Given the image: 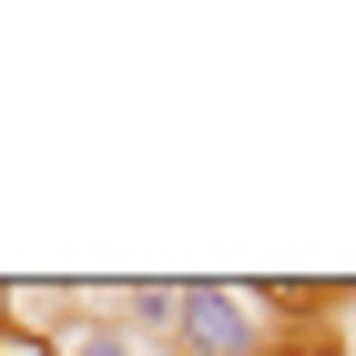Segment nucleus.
Listing matches in <instances>:
<instances>
[{"mask_svg":"<svg viewBox=\"0 0 356 356\" xmlns=\"http://www.w3.org/2000/svg\"><path fill=\"white\" fill-rule=\"evenodd\" d=\"M0 356H41V346H21V336H0Z\"/></svg>","mask_w":356,"mask_h":356,"instance_id":"obj_3","label":"nucleus"},{"mask_svg":"<svg viewBox=\"0 0 356 356\" xmlns=\"http://www.w3.org/2000/svg\"><path fill=\"white\" fill-rule=\"evenodd\" d=\"M305 285H234V275H184L173 285V356H285V346H316L326 316H305Z\"/></svg>","mask_w":356,"mask_h":356,"instance_id":"obj_1","label":"nucleus"},{"mask_svg":"<svg viewBox=\"0 0 356 356\" xmlns=\"http://www.w3.org/2000/svg\"><path fill=\"white\" fill-rule=\"evenodd\" d=\"M41 356H153V336H133V326L102 305V285H92V305H82V316H72V326H61Z\"/></svg>","mask_w":356,"mask_h":356,"instance_id":"obj_2","label":"nucleus"}]
</instances>
